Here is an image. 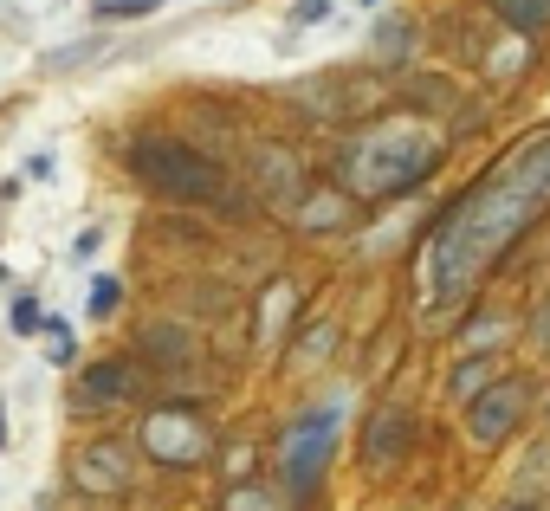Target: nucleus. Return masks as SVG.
Listing matches in <instances>:
<instances>
[{
  "label": "nucleus",
  "instance_id": "obj_14",
  "mask_svg": "<svg viewBox=\"0 0 550 511\" xmlns=\"http://www.w3.org/2000/svg\"><path fill=\"white\" fill-rule=\"evenodd\" d=\"M330 337H337V330H330V324H318V330H311V337H298V343H292V363H305V369H311V363H318V356L330 350Z\"/></svg>",
  "mask_w": 550,
  "mask_h": 511
},
{
  "label": "nucleus",
  "instance_id": "obj_21",
  "mask_svg": "<svg viewBox=\"0 0 550 511\" xmlns=\"http://www.w3.org/2000/svg\"><path fill=\"white\" fill-rule=\"evenodd\" d=\"M0 285H7V266H0Z\"/></svg>",
  "mask_w": 550,
  "mask_h": 511
},
{
  "label": "nucleus",
  "instance_id": "obj_6",
  "mask_svg": "<svg viewBox=\"0 0 550 511\" xmlns=\"http://www.w3.org/2000/svg\"><path fill=\"white\" fill-rule=\"evenodd\" d=\"M123 395H130V369H110V363H98V369H91V376H85V389H78V402H85V408H117L123 402Z\"/></svg>",
  "mask_w": 550,
  "mask_h": 511
},
{
  "label": "nucleus",
  "instance_id": "obj_10",
  "mask_svg": "<svg viewBox=\"0 0 550 511\" xmlns=\"http://www.w3.org/2000/svg\"><path fill=\"white\" fill-rule=\"evenodd\" d=\"M486 376H499V363H492V356H466V363H460V376H453V402H473Z\"/></svg>",
  "mask_w": 550,
  "mask_h": 511
},
{
  "label": "nucleus",
  "instance_id": "obj_15",
  "mask_svg": "<svg viewBox=\"0 0 550 511\" xmlns=\"http://www.w3.org/2000/svg\"><path fill=\"white\" fill-rule=\"evenodd\" d=\"M337 207H343L337 195H318V201H311V207H305V214H298V220H305L311 233H318V227H337Z\"/></svg>",
  "mask_w": 550,
  "mask_h": 511
},
{
  "label": "nucleus",
  "instance_id": "obj_13",
  "mask_svg": "<svg viewBox=\"0 0 550 511\" xmlns=\"http://www.w3.org/2000/svg\"><path fill=\"white\" fill-rule=\"evenodd\" d=\"M330 13H337V0H292V13H285V33H305V26H324Z\"/></svg>",
  "mask_w": 550,
  "mask_h": 511
},
{
  "label": "nucleus",
  "instance_id": "obj_12",
  "mask_svg": "<svg viewBox=\"0 0 550 511\" xmlns=\"http://www.w3.org/2000/svg\"><path fill=\"white\" fill-rule=\"evenodd\" d=\"M7 330H13V337H33V330H46V311H39V298H33V292H20V298H13Z\"/></svg>",
  "mask_w": 550,
  "mask_h": 511
},
{
  "label": "nucleus",
  "instance_id": "obj_18",
  "mask_svg": "<svg viewBox=\"0 0 550 511\" xmlns=\"http://www.w3.org/2000/svg\"><path fill=\"white\" fill-rule=\"evenodd\" d=\"M26 175H33V182H52V156H46V149H39V156H26Z\"/></svg>",
  "mask_w": 550,
  "mask_h": 511
},
{
  "label": "nucleus",
  "instance_id": "obj_3",
  "mask_svg": "<svg viewBox=\"0 0 550 511\" xmlns=\"http://www.w3.org/2000/svg\"><path fill=\"white\" fill-rule=\"evenodd\" d=\"M117 460H123V453L110 447V440H98V447H85L72 460V479H78V486H91V492H117L123 486V466Z\"/></svg>",
  "mask_w": 550,
  "mask_h": 511
},
{
  "label": "nucleus",
  "instance_id": "obj_16",
  "mask_svg": "<svg viewBox=\"0 0 550 511\" xmlns=\"http://www.w3.org/2000/svg\"><path fill=\"white\" fill-rule=\"evenodd\" d=\"M98 246H104V227H98V220H91V227H78V240H72V259H78V266H85V259L98 253Z\"/></svg>",
  "mask_w": 550,
  "mask_h": 511
},
{
  "label": "nucleus",
  "instance_id": "obj_17",
  "mask_svg": "<svg viewBox=\"0 0 550 511\" xmlns=\"http://www.w3.org/2000/svg\"><path fill=\"white\" fill-rule=\"evenodd\" d=\"M117 305V279H91V317H110Z\"/></svg>",
  "mask_w": 550,
  "mask_h": 511
},
{
  "label": "nucleus",
  "instance_id": "obj_20",
  "mask_svg": "<svg viewBox=\"0 0 550 511\" xmlns=\"http://www.w3.org/2000/svg\"><path fill=\"white\" fill-rule=\"evenodd\" d=\"M363 7H382V0H363Z\"/></svg>",
  "mask_w": 550,
  "mask_h": 511
},
{
  "label": "nucleus",
  "instance_id": "obj_8",
  "mask_svg": "<svg viewBox=\"0 0 550 511\" xmlns=\"http://www.w3.org/2000/svg\"><path fill=\"white\" fill-rule=\"evenodd\" d=\"M499 7V20H512L518 33H538V26H550V0H492Z\"/></svg>",
  "mask_w": 550,
  "mask_h": 511
},
{
  "label": "nucleus",
  "instance_id": "obj_19",
  "mask_svg": "<svg viewBox=\"0 0 550 511\" xmlns=\"http://www.w3.org/2000/svg\"><path fill=\"white\" fill-rule=\"evenodd\" d=\"M0 447H7V408H0Z\"/></svg>",
  "mask_w": 550,
  "mask_h": 511
},
{
  "label": "nucleus",
  "instance_id": "obj_7",
  "mask_svg": "<svg viewBox=\"0 0 550 511\" xmlns=\"http://www.w3.org/2000/svg\"><path fill=\"white\" fill-rule=\"evenodd\" d=\"M227 511H298V499L285 486H259V479H246V486L227 499Z\"/></svg>",
  "mask_w": 550,
  "mask_h": 511
},
{
  "label": "nucleus",
  "instance_id": "obj_5",
  "mask_svg": "<svg viewBox=\"0 0 550 511\" xmlns=\"http://www.w3.org/2000/svg\"><path fill=\"white\" fill-rule=\"evenodd\" d=\"M369 52H376L382 65H389V59H408V52H415V20H408V13H382L376 33H369Z\"/></svg>",
  "mask_w": 550,
  "mask_h": 511
},
{
  "label": "nucleus",
  "instance_id": "obj_9",
  "mask_svg": "<svg viewBox=\"0 0 550 511\" xmlns=\"http://www.w3.org/2000/svg\"><path fill=\"white\" fill-rule=\"evenodd\" d=\"M104 52V39H72V46H59L52 59H39V72H78V65H91Z\"/></svg>",
  "mask_w": 550,
  "mask_h": 511
},
{
  "label": "nucleus",
  "instance_id": "obj_1",
  "mask_svg": "<svg viewBox=\"0 0 550 511\" xmlns=\"http://www.w3.org/2000/svg\"><path fill=\"white\" fill-rule=\"evenodd\" d=\"M337 434H343V408H305V414H292V427H285V447H279V466H285V492H292L298 505H305L311 486L324 479Z\"/></svg>",
  "mask_w": 550,
  "mask_h": 511
},
{
  "label": "nucleus",
  "instance_id": "obj_2",
  "mask_svg": "<svg viewBox=\"0 0 550 511\" xmlns=\"http://www.w3.org/2000/svg\"><path fill=\"white\" fill-rule=\"evenodd\" d=\"M525 402H531V389H525L518 376H505L492 395H479V402H473V440H479V447L505 440L518 421H525Z\"/></svg>",
  "mask_w": 550,
  "mask_h": 511
},
{
  "label": "nucleus",
  "instance_id": "obj_4",
  "mask_svg": "<svg viewBox=\"0 0 550 511\" xmlns=\"http://www.w3.org/2000/svg\"><path fill=\"white\" fill-rule=\"evenodd\" d=\"M389 447H395V460H402V447H408V414H402V408H376L363 460H369V466H389Z\"/></svg>",
  "mask_w": 550,
  "mask_h": 511
},
{
  "label": "nucleus",
  "instance_id": "obj_11",
  "mask_svg": "<svg viewBox=\"0 0 550 511\" xmlns=\"http://www.w3.org/2000/svg\"><path fill=\"white\" fill-rule=\"evenodd\" d=\"M162 13V0H98V7H91V20H156Z\"/></svg>",
  "mask_w": 550,
  "mask_h": 511
}]
</instances>
